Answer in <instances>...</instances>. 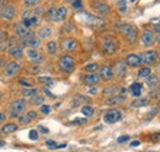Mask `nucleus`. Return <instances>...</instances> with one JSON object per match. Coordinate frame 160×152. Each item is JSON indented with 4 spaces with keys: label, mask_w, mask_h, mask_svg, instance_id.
<instances>
[{
    "label": "nucleus",
    "mask_w": 160,
    "mask_h": 152,
    "mask_svg": "<svg viewBox=\"0 0 160 152\" xmlns=\"http://www.w3.org/2000/svg\"><path fill=\"white\" fill-rule=\"evenodd\" d=\"M4 62H5V61H4L3 58H0V67H2V66L4 64Z\"/></svg>",
    "instance_id": "obj_59"
},
{
    "label": "nucleus",
    "mask_w": 160,
    "mask_h": 152,
    "mask_svg": "<svg viewBox=\"0 0 160 152\" xmlns=\"http://www.w3.org/2000/svg\"><path fill=\"white\" fill-rule=\"evenodd\" d=\"M90 94H96V90L95 89H90Z\"/></svg>",
    "instance_id": "obj_60"
},
{
    "label": "nucleus",
    "mask_w": 160,
    "mask_h": 152,
    "mask_svg": "<svg viewBox=\"0 0 160 152\" xmlns=\"http://www.w3.org/2000/svg\"><path fill=\"white\" fill-rule=\"evenodd\" d=\"M151 138H153V140H159V138H160V135H153Z\"/></svg>",
    "instance_id": "obj_57"
},
{
    "label": "nucleus",
    "mask_w": 160,
    "mask_h": 152,
    "mask_svg": "<svg viewBox=\"0 0 160 152\" xmlns=\"http://www.w3.org/2000/svg\"><path fill=\"white\" fill-rule=\"evenodd\" d=\"M126 70H127V64H126V62H122V61H117L113 66V69H112L113 75L116 74L120 78H122L126 74Z\"/></svg>",
    "instance_id": "obj_8"
},
{
    "label": "nucleus",
    "mask_w": 160,
    "mask_h": 152,
    "mask_svg": "<svg viewBox=\"0 0 160 152\" xmlns=\"http://www.w3.org/2000/svg\"><path fill=\"white\" fill-rule=\"evenodd\" d=\"M94 10H95L97 14H100V15H109V13H110L109 5H107L106 3H104V2H97V3H95Z\"/></svg>",
    "instance_id": "obj_12"
},
{
    "label": "nucleus",
    "mask_w": 160,
    "mask_h": 152,
    "mask_svg": "<svg viewBox=\"0 0 160 152\" xmlns=\"http://www.w3.org/2000/svg\"><path fill=\"white\" fill-rule=\"evenodd\" d=\"M32 119L29 116V114L26 113V114H22L20 118H19V122H20V125H27V124H30V121H31Z\"/></svg>",
    "instance_id": "obj_29"
},
{
    "label": "nucleus",
    "mask_w": 160,
    "mask_h": 152,
    "mask_svg": "<svg viewBox=\"0 0 160 152\" xmlns=\"http://www.w3.org/2000/svg\"><path fill=\"white\" fill-rule=\"evenodd\" d=\"M5 145V142L4 141H2V140H0V147H2V146H4Z\"/></svg>",
    "instance_id": "obj_61"
},
{
    "label": "nucleus",
    "mask_w": 160,
    "mask_h": 152,
    "mask_svg": "<svg viewBox=\"0 0 160 152\" xmlns=\"http://www.w3.org/2000/svg\"><path fill=\"white\" fill-rule=\"evenodd\" d=\"M38 35H40V37H41V38H48V37L52 35V30H51L49 27L44 26V27H42V29L40 30Z\"/></svg>",
    "instance_id": "obj_25"
},
{
    "label": "nucleus",
    "mask_w": 160,
    "mask_h": 152,
    "mask_svg": "<svg viewBox=\"0 0 160 152\" xmlns=\"http://www.w3.org/2000/svg\"><path fill=\"white\" fill-rule=\"evenodd\" d=\"M27 114H29V116H30L31 119H35V118L37 116V113H36L35 110H30V111H29Z\"/></svg>",
    "instance_id": "obj_51"
},
{
    "label": "nucleus",
    "mask_w": 160,
    "mask_h": 152,
    "mask_svg": "<svg viewBox=\"0 0 160 152\" xmlns=\"http://www.w3.org/2000/svg\"><path fill=\"white\" fill-rule=\"evenodd\" d=\"M126 64L129 66V67H132V68H137V67H139V66L142 64V63H140V57H139L138 54L132 53V54L127 56V58H126Z\"/></svg>",
    "instance_id": "obj_11"
},
{
    "label": "nucleus",
    "mask_w": 160,
    "mask_h": 152,
    "mask_svg": "<svg viewBox=\"0 0 160 152\" xmlns=\"http://www.w3.org/2000/svg\"><path fill=\"white\" fill-rule=\"evenodd\" d=\"M8 53H9L10 57H13V58H15V59H21L22 56H24L21 47H16V46L10 47V48L8 50Z\"/></svg>",
    "instance_id": "obj_17"
},
{
    "label": "nucleus",
    "mask_w": 160,
    "mask_h": 152,
    "mask_svg": "<svg viewBox=\"0 0 160 152\" xmlns=\"http://www.w3.org/2000/svg\"><path fill=\"white\" fill-rule=\"evenodd\" d=\"M20 69H21V64L16 61H11L5 66L4 75L5 77H14L15 74H17L20 72Z\"/></svg>",
    "instance_id": "obj_4"
},
{
    "label": "nucleus",
    "mask_w": 160,
    "mask_h": 152,
    "mask_svg": "<svg viewBox=\"0 0 160 152\" xmlns=\"http://www.w3.org/2000/svg\"><path fill=\"white\" fill-rule=\"evenodd\" d=\"M155 41V37H154V34L150 31V30H144L143 31V35H142V42L144 46H151Z\"/></svg>",
    "instance_id": "obj_10"
},
{
    "label": "nucleus",
    "mask_w": 160,
    "mask_h": 152,
    "mask_svg": "<svg viewBox=\"0 0 160 152\" xmlns=\"http://www.w3.org/2000/svg\"><path fill=\"white\" fill-rule=\"evenodd\" d=\"M38 81L41 83H46V84H52V78L51 77H40Z\"/></svg>",
    "instance_id": "obj_41"
},
{
    "label": "nucleus",
    "mask_w": 160,
    "mask_h": 152,
    "mask_svg": "<svg viewBox=\"0 0 160 152\" xmlns=\"http://www.w3.org/2000/svg\"><path fill=\"white\" fill-rule=\"evenodd\" d=\"M26 108V100L25 99H17L11 103L10 105V118L19 116L20 113H22Z\"/></svg>",
    "instance_id": "obj_2"
},
{
    "label": "nucleus",
    "mask_w": 160,
    "mask_h": 152,
    "mask_svg": "<svg viewBox=\"0 0 160 152\" xmlns=\"http://www.w3.org/2000/svg\"><path fill=\"white\" fill-rule=\"evenodd\" d=\"M117 46H116V42L112 40V38H105L102 41V51L106 53V54H112L115 53Z\"/></svg>",
    "instance_id": "obj_6"
},
{
    "label": "nucleus",
    "mask_w": 160,
    "mask_h": 152,
    "mask_svg": "<svg viewBox=\"0 0 160 152\" xmlns=\"http://www.w3.org/2000/svg\"><path fill=\"white\" fill-rule=\"evenodd\" d=\"M46 146L47 147H49V148H57V142L54 141V140H47L46 141Z\"/></svg>",
    "instance_id": "obj_40"
},
{
    "label": "nucleus",
    "mask_w": 160,
    "mask_h": 152,
    "mask_svg": "<svg viewBox=\"0 0 160 152\" xmlns=\"http://www.w3.org/2000/svg\"><path fill=\"white\" fill-rule=\"evenodd\" d=\"M71 6H73V9H82L83 8V2L82 0H73Z\"/></svg>",
    "instance_id": "obj_36"
},
{
    "label": "nucleus",
    "mask_w": 160,
    "mask_h": 152,
    "mask_svg": "<svg viewBox=\"0 0 160 152\" xmlns=\"http://www.w3.org/2000/svg\"><path fill=\"white\" fill-rule=\"evenodd\" d=\"M80 15L84 16V18H86V22H88V24H91V25H101V24H102V20H101V19H97V18H95V16H93V15L86 14V13H80Z\"/></svg>",
    "instance_id": "obj_19"
},
{
    "label": "nucleus",
    "mask_w": 160,
    "mask_h": 152,
    "mask_svg": "<svg viewBox=\"0 0 160 152\" xmlns=\"http://www.w3.org/2000/svg\"><path fill=\"white\" fill-rule=\"evenodd\" d=\"M100 77L105 81H110L112 79L113 77V72H112V68L109 67V66H104L101 69H100Z\"/></svg>",
    "instance_id": "obj_16"
},
{
    "label": "nucleus",
    "mask_w": 160,
    "mask_h": 152,
    "mask_svg": "<svg viewBox=\"0 0 160 152\" xmlns=\"http://www.w3.org/2000/svg\"><path fill=\"white\" fill-rule=\"evenodd\" d=\"M41 113H42V114H46V115L49 114V113H51V106H49V105H44V104L41 105Z\"/></svg>",
    "instance_id": "obj_42"
},
{
    "label": "nucleus",
    "mask_w": 160,
    "mask_h": 152,
    "mask_svg": "<svg viewBox=\"0 0 160 152\" xmlns=\"http://www.w3.org/2000/svg\"><path fill=\"white\" fill-rule=\"evenodd\" d=\"M131 93H132L133 97H139L142 94V84L138 83V82L133 83L131 86Z\"/></svg>",
    "instance_id": "obj_21"
},
{
    "label": "nucleus",
    "mask_w": 160,
    "mask_h": 152,
    "mask_svg": "<svg viewBox=\"0 0 160 152\" xmlns=\"http://www.w3.org/2000/svg\"><path fill=\"white\" fill-rule=\"evenodd\" d=\"M129 140V136L128 135H123V136H120L118 138H117V142L118 143H123V142H127Z\"/></svg>",
    "instance_id": "obj_43"
},
{
    "label": "nucleus",
    "mask_w": 160,
    "mask_h": 152,
    "mask_svg": "<svg viewBox=\"0 0 160 152\" xmlns=\"http://www.w3.org/2000/svg\"><path fill=\"white\" fill-rule=\"evenodd\" d=\"M153 29L156 32H160V24H153Z\"/></svg>",
    "instance_id": "obj_53"
},
{
    "label": "nucleus",
    "mask_w": 160,
    "mask_h": 152,
    "mask_svg": "<svg viewBox=\"0 0 160 152\" xmlns=\"http://www.w3.org/2000/svg\"><path fill=\"white\" fill-rule=\"evenodd\" d=\"M156 113H158V109H153V110L150 111V115L147 118V120H150V119H151V118H153V116H154Z\"/></svg>",
    "instance_id": "obj_52"
},
{
    "label": "nucleus",
    "mask_w": 160,
    "mask_h": 152,
    "mask_svg": "<svg viewBox=\"0 0 160 152\" xmlns=\"http://www.w3.org/2000/svg\"><path fill=\"white\" fill-rule=\"evenodd\" d=\"M47 51H48V53L54 54V53L57 52V43H55L54 41H49V42L47 43Z\"/></svg>",
    "instance_id": "obj_31"
},
{
    "label": "nucleus",
    "mask_w": 160,
    "mask_h": 152,
    "mask_svg": "<svg viewBox=\"0 0 160 152\" xmlns=\"http://www.w3.org/2000/svg\"><path fill=\"white\" fill-rule=\"evenodd\" d=\"M17 125L14 124V122H9V124H5L3 127H2V132L3 134H13L17 130Z\"/></svg>",
    "instance_id": "obj_20"
},
{
    "label": "nucleus",
    "mask_w": 160,
    "mask_h": 152,
    "mask_svg": "<svg viewBox=\"0 0 160 152\" xmlns=\"http://www.w3.org/2000/svg\"><path fill=\"white\" fill-rule=\"evenodd\" d=\"M150 68L149 67H144V68H140L139 72H138V77L139 78H147L150 75Z\"/></svg>",
    "instance_id": "obj_28"
},
{
    "label": "nucleus",
    "mask_w": 160,
    "mask_h": 152,
    "mask_svg": "<svg viewBox=\"0 0 160 152\" xmlns=\"http://www.w3.org/2000/svg\"><path fill=\"white\" fill-rule=\"evenodd\" d=\"M75 99L82 100V102H90V98H88V97H83V95H76Z\"/></svg>",
    "instance_id": "obj_44"
},
{
    "label": "nucleus",
    "mask_w": 160,
    "mask_h": 152,
    "mask_svg": "<svg viewBox=\"0 0 160 152\" xmlns=\"http://www.w3.org/2000/svg\"><path fill=\"white\" fill-rule=\"evenodd\" d=\"M0 98H2V93H0Z\"/></svg>",
    "instance_id": "obj_62"
},
{
    "label": "nucleus",
    "mask_w": 160,
    "mask_h": 152,
    "mask_svg": "<svg viewBox=\"0 0 160 152\" xmlns=\"http://www.w3.org/2000/svg\"><path fill=\"white\" fill-rule=\"evenodd\" d=\"M124 100V95H115V97H111L110 99L106 100V105H113V104H118V103H122Z\"/></svg>",
    "instance_id": "obj_22"
},
{
    "label": "nucleus",
    "mask_w": 160,
    "mask_h": 152,
    "mask_svg": "<svg viewBox=\"0 0 160 152\" xmlns=\"http://www.w3.org/2000/svg\"><path fill=\"white\" fill-rule=\"evenodd\" d=\"M5 0H0V8H5Z\"/></svg>",
    "instance_id": "obj_56"
},
{
    "label": "nucleus",
    "mask_w": 160,
    "mask_h": 152,
    "mask_svg": "<svg viewBox=\"0 0 160 152\" xmlns=\"http://www.w3.org/2000/svg\"><path fill=\"white\" fill-rule=\"evenodd\" d=\"M5 38H6V32L3 31V30H0V42H3Z\"/></svg>",
    "instance_id": "obj_47"
},
{
    "label": "nucleus",
    "mask_w": 160,
    "mask_h": 152,
    "mask_svg": "<svg viewBox=\"0 0 160 152\" xmlns=\"http://www.w3.org/2000/svg\"><path fill=\"white\" fill-rule=\"evenodd\" d=\"M139 57H140V63H143V64H151L156 59V52L155 51H147V52H143Z\"/></svg>",
    "instance_id": "obj_7"
},
{
    "label": "nucleus",
    "mask_w": 160,
    "mask_h": 152,
    "mask_svg": "<svg viewBox=\"0 0 160 152\" xmlns=\"http://www.w3.org/2000/svg\"><path fill=\"white\" fill-rule=\"evenodd\" d=\"M148 104V100L147 99H138V100H134L132 103V106L133 108H140V106H144Z\"/></svg>",
    "instance_id": "obj_33"
},
{
    "label": "nucleus",
    "mask_w": 160,
    "mask_h": 152,
    "mask_svg": "<svg viewBox=\"0 0 160 152\" xmlns=\"http://www.w3.org/2000/svg\"><path fill=\"white\" fill-rule=\"evenodd\" d=\"M85 121H86L85 119H80V118H78V119L73 120V124H84Z\"/></svg>",
    "instance_id": "obj_49"
},
{
    "label": "nucleus",
    "mask_w": 160,
    "mask_h": 152,
    "mask_svg": "<svg viewBox=\"0 0 160 152\" xmlns=\"http://www.w3.org/2000/svg\"><path fill=\"white\" fill-rule=\"evenodd\" d=\"M121 32L123 34V36L127 38L128 42L133 43L135 40H137V30L135 27H133L132 25L129 24H124L121 26Z\"/></svg>",
    "instance_id": "obj_3"
},
{
    "label": "nucleus",
    "mask_w": 160,
    "mask_h": 152,
    "mask_svg": "<svg viewBox=\"0 0 160 152\" xmlns=\"http://www.w3.org/2000/svg\"><path fill=\"white\" fill-rule=\"evenodd\" d=\"M44 94L47 95V97H49V98H52V99H55V95L54 94H52L47 88H44Z\"/></svg>",
    "instance_id": "obj_48"
},
{
    "label": "nucleus",
    "mask_w": 160,
    "mask_h": 152,
    "mask_svg": "<svg viewBox=\"0 0 160 152\" xmlns=\"http://www.w3.org/2000/svg\"><path fill=\"white\" fill-rule=\"evenodd\" d=\"M59 67L64 70V72H67V73H71L73 72V69H74V67H75V61H74V58L71 57V56H68V54H65V56H62L60 58H59Z\"/></svg>",
    "instance_id": "obj_1"
},
{
    "label": "nucleus",
    "mask_w": 160,
    "mask_h": 152,
    "mask_svg": "<svg viewBox=\"0 0 160 152\" xmlns=\"http://www.w3.org/2000/svg\"><path fill=\"white\" fill-rule=\"evenodd\" d=\"M5 114L4 113H0V124H2V122H4L5 121Z\"/></svg>",
    "instance_id": "obj_55"
},
{
    "label": "nucleus",
    "mask_w": 160,
    "mask_h": 152,
    "mask_svg": "<svg viewBox=\"0 0 160 152\" xmlns=\"http://www.w3.org/2000/svg\"><path fill=\"white\" fill-rule=\"evenodd\" d=\"M15 14H16V9L13 5H8V6L3 8L0 16H2V19H4V20H13Z\"/></svg>",
    "instance_id": "obj_9"
},
{
    "label": "nucleus",
    "mask_w": 160,
    "mask_h": 152,
    "mask_svg": "<svg viewBox=\"0 0 160 152\" xmlns=\"http://www.w3.org/2000/svg\"><path fill=\"white\" fill-rule=\"evenodd\" d=\"M86 72H95L96 69H97V63H89V64H86L85 66V68H84Z\"/></svg>",
    "instance_id": "obj_35"
},
{
    "label": "nucleus",
    "mask_w": 160,
    "mask_h": 152,
    "mask_svg": "<svg viewBox=\"0 0 160 152\" xmlns=\"http://www.w3.org/2000/svg\"><path fill=\"white\" fill-rule=\"evenodd\" d=\"M19 83H20L21 86H24V87H26V88H31V84H30L29 82H26V81H24V79H19Z\"/></svg>",
    "instance_id": "obj_45"
},
{
    "label": "nucleus",
    "mask_w": 160,
    "mask_h": 152,
    "mask_svg": "<svg viewBox=\"0 0 160 152\" xmlns=\"http://www.w3.org/2000/svg\"><path fill=\"white\" fill-rule=\"evenodd\" d=\"M14 30H15V35L20 38H24L26 35H27V29L22 26V24H15L14 25Z\"/></svg>",
    "instance_id": "obj_18"
},
{
    "label": "nucleus",
    "mask_w": 160,
    "mask_h": 152,
    "mask_svg": "<svg viewBox=\"0 0 160 152\" xmlns=\"http://www.w3.org/2000/svg\"><path fill=\"white\" fill-rule=\"evenodd\" d=\"M139 145H140V141H138V140L131 142V146H132V147H137V146H139Z\"/></svg>",
    "instance_id": "obj_54"
},
{
    "label": "nucleus",
    "mask_w": 160,
    "mask_h": 152,
    "mask_svg": "<svg viewBox=\"0 0 160 152\" xmlns=\"http://www.w3.org/2000/svg\"><path fill=\"white\" fill-rule=\"evenodd\" d=\"M26 54H27V57H29L33 63L42 62V56H41V53H40L37 50H35V48H29V50L26 51Z\"/></svg>",
    "instance_id": "obj_14"
},
{
    "label": "nucleus",
    "mask_w": 160,
    "mask_h": 152,
    "mask_svg": "<svg viewBox=\"0 0 160 152\" xmlns=\"http://www.w3.org/2000/svg\"><path fill=\"white\" fill-rule=\"evenodd\" d=\"M67 16V9L64 6H60L57 10V21H63Z\"/></svg>",
    "instance_id": "obj_26"
},
{
    "label": "nucleus",
    "mask_w": 160,
    "mask_h": 152,
    "mask_svg": "<svg viewBox=\"0 0 160 152\" xmlns=\"http://www.w3.org/2000/svg\"><path fill=\"white\" fill-rule=\"evenodd\" d=\"M40 45H41V41H40V38L36 37V36H33V37L29 41V46H30L31 48H37Z\"/></svg>",
    "instance_id": "obj_32"
},
{
    "label": "nucleus",
    "mask_w": 160,
    "mask_h": 152,
    "mask_svg": "<svg viewBox=\"0 0 160 152\" xmlns=\"http://www.w3.org/2000/svg\"><path fill=\"white\" fill-rule=\"evenodd\" d=\"M47 15H48V18H49L52 21H57V9L51 8V9L47 11Z\"/></svg>",
    "instance_id": "obj_34"
},
{
    "label": "nucleus",
    "mask_w": 160,
    "mask_h": 152,
    "mask_svg": "<svg viewBox=\"0 0 160 152\" xmlns=\"http://www.w3.org/2000/svg\"><path fill=\"white\" fill-rule=\"evenodd\" d=\"M121 118H122L121 111H120V110H115V109L106 111L105 115H104V120H105V122H107V124H115V122H117Z\"/></svg>",
    "instance_id": "obj_5"
},
{
    "label": "nucleus",
    "mask_w": 160,
    "mask_h": 152,
    "mask_svg": "<svg viewBox=\"0 0 160 152\" xmlns=\"http://www.w3.org/2000/svg\"><path fill=\"white\" fill-rule=\"evenodd\" d=\"M147 79V86L148 87H155L158 84V78L155 75H149V77L145 78Z\"/></svg>",
    "instance_id": "obj_30"
},
{
    "label": "nucleus",
    "mask_w": 160,
    "mask_h": 152,
    "mask_svg": "<svg viewBox=\"0 0 160 152\" xmlns=\"http://www.w3.org/2000/svg\"><path fill=\"white\" fill-rule=\"evenodd\" d=\"M100 81V75L97 73H90L84 77V83L86 86H96Z\"/></svg>",
    "instance_id": "obj_13"
},
{
    "label": "nucleus",
    "mask_w": 160,
    "mask_h": 152,
    "mask_svg": "<svg viewBox=\"0 0 160 152\" xmlns=\"http://www.w3.org/2000/svg\"><path fill=\"white\" fill-rule=\"evenodd\" d=\"M30 18H31V11L26 10V11L22 13V20H24V19H30Z\"/></svg>",
    "instance_id": "obj_46"
},
{
    "label": "nucleus",
    "mask_w": 160,
    "mask_h": 152,
    "mask_svg": "<svg viewBox=\"0 0 160 152\" xmlns=\"http://www.w3.org/2000/svg\"><path fill=\"white\" fill-rule=\"evenodd\" d=\"M43 103H44V98L41 95H37V94L31 97V99H30V104H32V105H43Z\"/></svg>",
    "instance_id": "obj_23"
},
{
    "label": "nucleus",
    "mask_w": 160,
    "mask_h": 152,
    "mask_svg": "<svg viewBox=\"0 0 160 152\" xmlns=\"http://www.w3.org/2000/svg\"><path fill=\"white\" fill-rule=\"evenodd\" d=\"M62 47L65 51H75L78 48V41L74 40V38H67V40L63 41Z\"/></svg>",
    "instance_id": "obj_15"
},
{
    "label": "nucleus",
    "mask_w": 160,
    "mask_h": 152,
    "mask_svg": "<svg viewBox=\"0 0 160 152\" xmlns=\"http://www.w3.org/2000/svg\"><path fill=\"white\" fill-rule=\"evenodd\" d=\"M38 3H40V0H24V4H25V6H27V8L35 6V5H37Z\"/></svg>",
    "instance_id": "obj_38"
},
{
    "label": "nucleus",
    "mask_w": 160,
    "mask_h": 152,
    "mask_svg": "<svg viewBox=\"0 0 160 152\" xmlns=\"http://www.w3.org/2000/svg\"><path fill=\"white\" fill-rule=\"evenodd\" d=\"M117 6H118L120 11L124 13V11H126V9H127V4H126V0H120V2L117 3Z\"/></svg>",
    "instance_id": "obj_37"
},
{
    "label": "nucleus",
    "mask_w": 160,
    "mask_h": 152,
    "mask_svg": "<svg viewBox=\"0 0 160 152\" xmlns=\"http://www.w3.org/2000/svg\"><path fill=\"white\" fill-rule=\"evenodd\" d=\"M29 137H30V140H37L38 138V131L37 130H31L30 134H29Z\"/></svg>",
    "instance_id": "obj_39"
},
{
    "label": "nucleus",
    "mask_w": 160,
    "mask_h": 152,
    "mask_svg": "<svg viewBox=\"0 0 160 152\" xmlns=\"http://www.w3.org/2000/svg\"><path fill=\"white\" fill-rule=\"evenodd\" d=\"M38 130H40V131H42V134H48V132H49V130H48L47 127L42 126V125H40V126H38Z\"/></svg>",
    "instance_id": "obj_50"
},
{
    "label": "nucleus",
    "mask_w": 160,
    "mask_h": 152,
    "mask_svg": "<svg viewBox=\"0 0 160 152\" xmlns=\"http://www.w3.org/2000/svg\"><path fill=\"white\" fill-rule=\"evenodd\" d=\"M37 92H38V90H37L36 88H24L21 93H22V95H24V97H30V98H31V97L36 95V94H37Z\"/></svg>",
    "instance_id": "obj_27"
},
{
    "label": "nucleus",
    "mask_w": 160,
    "mask_h": 152,
    "mask_svg": "<svg viewBox=\"0 0 160 152\" xmlns=\"http://www.w3.org/2000/svg\"><path fill=\"white\" fill-rule=\"evenodd\" d=\"M156 42L160 45V35H158V36H156Z\"/></svg>",
    "instance_id": "obj_58"
},
{
    "label": "nucleus",
    "mask_w": 160,
    "mask_h": 152,
    "mask_svg": "<svg viewBox=\"0 0 160 152\" xmlns=\"http://www.w3.org/2000/svg\"><path fill=\"white\" fill-rule=\"evenodd\" d=\"M82 113H83L84 116L90 118V116L94 115V108H93L91 105H84V106L82 108Z\"/></svg>",
    "instance_id": "obj_24"
}]
</instances>
